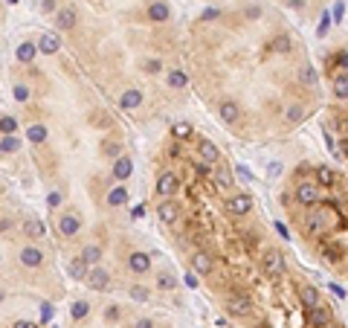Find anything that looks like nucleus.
I'll list each match as a JSON object with an SVG mask.
<instances>
[{"instance_id": "1", "label": "nucleus", "mask_w": 348, "mask_h": 328, "mask_svg": "<svg viewBox=\"0 0 348 328\" xmlns=\"http://www.w3.org/2000/svg\"><path fill=\"white\" fill-rule=\"evenodd\" d=\"M177 189H180V177L174 175V172H162L160 180H157V195L162 200H171L177 195Z\"/></svg>"}, {"instance_id": "2", "label": "nucleus", "mask_w": 348, "mask_h": 328, "mask_svg": "<svg viewBox=\"0 0 348 328\" xmlns=\"http://www.w3.org/2000/svg\"><path fill=\"white\" fill-rule=\"evenodd\" d=\"M296 200H299L302 206H313V203H319V186L316 183H299L296 186Z\"/></svg>"}, {"instance_id": "3", "label": "nucleus", "mask_w": 348, "mask_h": 328, "mask_svg": "<svg viewBox=\"0 0 348 328\" xmlns=\"http://www.w3.org/2000/svg\"><path fill=\"white\" fill-rule=\"evenodd\" d=\"M250 209H253V198H250V195H235V198H229V203H226V212L235 215V218L247 215Z\"/></svg>"}, {"instance_id": "4", "label": "nucleus", "mask_w": 348, "mask_h": 328, "mask_svg": "<svg viewBox=\"0 0 348 328\" xmlns=\"http://www.w3.org/2000/svg\"><path fill=\"white\" fill-rule=\"evenodd\" d=\"M218 114L226 125H235V122L241 119V107H238V102H232V99H223L218 105Z\"/></svg>"}, {"instance_id": "5", "label": "nucleus", "mask_w": 348, "mask_h": 328, "mask_svg": "<svg viewBox=\"0 0 348 328\" xmlns=\"http://www.w3.org/2000/svg\"><path fill=\"white\" fill-rule=\"evenodd\" d=\"M58 233L64 235V238H73V235H79L81 233V221L76 218V215H61L58 218Z\"/></svg>"}, {"instance_id": "6", "label": "nucleus", "mask_w": 348, "mask_h": 328, "mask_svg": "<svg viewBox=\"0 0 348 328\" xmlns=\"http://www.w3.org/2000/svg\"><path fill=\"white\" fill-rule=\"evenodd\" d=\"M308 322H311L313 328H325L331 322V311H328L322 302L316 305V308H308Z\"/></svg>"}, {"instance_id": "7", "label": "nucleus", "mask_w": 348, "mask_h": 328, "mask_svg": "<svg viewBox=\"0 0 348 328\" xmlns=\"http://www.w3.org/2000/svg\"><path fill=\"white\" fill-rule=\"evenodd\" d=\"M192 267L197 270V276H209V273L215 270V261H212V256H209V253L197 250L195 256H192Z\"/></svg>"}, {"instance_id": "8", "label": "nucleus", "mask_w": 348, "mask_h": 328, "mask_svg": "<svg viewBox=\"0 0 348 328\" xmlns=\"http://www.w3.org/2000/svg\"><path fill=\"white\" fill-rule=\"evenodd\" d=\"M87 285H90L93 291H104L107 285H110V276H107V270H102V267H93V270H87Z\"/></svg>"}, {"instance_id": "9", "label": "nucleus", "mask_w": 348, "mask_h": 328, "mask_svg": "<svg viewBox=\"0 0 348 328\" xmlns=\"http://www.w3.org/2000/svg\"><path fill=\"white\" fill-rule=\"evenodd\" d=\"M58 49H61V38L55 32H44L41 41H38V52H44V56H55Z\"/></svg>"}, {"instance_id": "10", "label": "nucleus", "mask_w": 348, "mask_h": 328, "mask_svg": "<svg viewBox=\"0 0 348 328\" xmlns=\"http://www.w3.org/2000/svg\"><path fill=\"white\" fill-rule=\"evenodd\" d=\"M200 160L206 166H212V163H220V148L215 145V142H209V140H200Z\"/></svg>"}, {"instance_id": "11", "label": "nucleus", "mask_w": 348, "mask_h": 328, "mask_svg": "<svg viewBox=\"0 0 348 328\" xmlns=\"http://www.w3.org/2000/svg\"><path fill=\"white\" fill-rule=\"evenodd\" d=\"M21 264L23 267H41L44 264V253L38 247H23L21 250Z\"/></svg>"}, {"instance_id": "12", "label": "nucleus", "mask_w": 348, "mask_h": 328, "mask_svg": "<svg viewBox=\"0 0 348 328\" xmlns=\"http://www.w3.org/2000/svg\"><path fill=\"white\" fill-rule=\"evenodd\" d=\"M76 21H79V15H76V9H73V6H64V9H58V12H55L58 29H73V26H76Z\"/></svg>"}, {"instance_id": "13", "label": "nucleus", "mask_w": 348, "mask_h": 328, "mask_svg": "<svg viewBox=\"0 0 348 328\" xmlns=\"http://www.w3.org/2000/svg\"><path fill=\"white\" fill-rule=\"evenodd\" d=\"M134 175V160L131 157H116V163H113V177L116 180H128V177Z\"/></svg>"}, {"instance_id": "14", "label": "nucleus", "mask_w": 348, "mask_h": 328, "mask_svg": "<svg viewBox=\"0 0 348 328\" xmlns=\"http://www.w3.org/2000/svg\"><path fill=\"white\" fill-rule=\"evenodd\" d=\"M264 270L270 273V276H278V273H284V258H281V253L270 250V253L264 256Z\"/></svg>"}, {"instance_id": "15", "label": "nucleus", "mask_w": 348, "mask_h": 328, "mask_svg": "<svg viewBox=\"0 0 348 328\" xmlns=\"http://www.w3.org/2000/svg\"><path fill=\"white\" fill-rule=\"evenodd\" d=\"M139 105H142V90H137V87H131V90H125V93L119 96V107L122 111H134Z\"/></svg>"}, {"instance_id": "16", "label": "nucleus", "mask_w": 348, "mask_h": 328, "mask_svg": "<svg viewBox=\"0 0 348 328\" xmlns=\"http://www.w3.org/2000/svg\"><path fill=\"white\" fill-rule=\"evenodd\" d=\"M128 267L134 270V273H148L151 270V256L148 253H131V256H128Z\"/></svg>"}, {"instance_id": "17", "label": "nucleus", "mask_w": 348, "mask_h": 328, "mask_svg": "<svg viewBox=\"0 0 348 328\" xmlns=\"http://www.w3.org/2000/svg\"><path fill=\"white\" fill-rule=\"evenodd\" d=\"M168 15H171L168 3H162V0H151V3H148V18H151V21L162 24V21H168Z\"/></svg>"}, {"instance_id": "18", "label": "nucleus", "mask_w": 348, "mask_h": 328, "mask_svg": "<svg viewBox=\"0 0 348 328\" xmlns=\"http://www.w3.org/2000/svg\"><path fill=\"white\" fill-rule=\"evenodd\" d=\"M226 311H229L232 316H247L250 314V299H247V296H229Z\"/></svg>"}, {"instance_id": "19", "label": "nucleus", "mask_w": 348, "mask_h": 328, "mask_svg": "<svg viewBox=\"0 0 348 328\" xmlns=\"http://www.w3.org/2000/svg\"><path fill=\"white\" fill-rule=\"evenodd\" d=\"M157 218L162 224H174L177 221V203L174 200H162L160 206H157Z\"/></svg>"}, {"instance_id": "20", "label": "nucleus", "mask_w": 348, "mask_h": 328, "mask_svg": "<svg viewBox=\"0 0 348 328\" xmlns=\"http://www.w3.org/2000/svg\"><path fill=\"white\" fill-rule=\"evenodd\" d=\"M299 299H302L305 308H316V305H319V291H316L313 285H302L299 288Z\"/></svg>"}, {"instance_id": "21", "label": "nucleus", "mask_w": 348, "mask_h": 328, "mask_svg": "<svg viewBox=\"0 0 348 328\" xmlns=\"http://www.w3.org/2000/svg\"><path fill=\"white\" fill-rule=\"evenodd\" d=\"M336 183V175H334V169L331 166H319L316 169V186H325V189H331Z\"/></svg>"}, {"instance_id": "22", "label": "nucleus", "mask_w": 348, "mask_h": 328, "mask_svg": "<svg viewBox=\"0 0 348 328\" xmlns=\"http://www.w3.org/2000/svg\"><path fill=\"white\" fill-rule=\"evenodd\" d=\"M128 203V189L125 186H113L107 192V206H125Z\"/></svg>"}, {"instance_id": "23", "label": "nucleus", "mask_w": 348, "mask_h": 328, "mask_svg": "<svg viewBox=\"0 0 348 328\" xmlns=\"http://www.w3.org/2000/svg\"><path fill=\"white\" fill-rule=\"evenodd\" d=\"M35 52H38V47H35L32 41H23L15 56H18V61H21V64H29V61H35Z\"/></svg>"}, {"instance_id": "24", "label": "nucleus", "mask_w": 348, "mask_h": 328, "mask_svg": "<svg viewBox=\"0 0 348 328\" xmlns=\"http://www.w3.org/2000/svg\"><path fill=\"white\" fill-rule=\"evenodd\" d=\"M192 134H195V128H192L189 122H174V125H171V137H174L177 142L192 140Z\"/></svg>"}, {"instance_id": "25", "label": "nucleus", "mask_w": 348, "mask_h": 328, "mask_svg": "<svg viewBox=\"0 0 348 328\" xmlns=\"http://www.w3.org/2000/svg\"><path fill=\"white\" fill-rule=\"evenodd\" d=\"M18 148H21L18 134H3V137H0V151H3V154H15Z\"/></svg>"}, {"instance_id": "26", "label": "nucleus", "mask_w": 348, "mask_h": 328, "mask_svg": "<svg viewBox=\"0 0 348 328\" xmlns=\"http://www.w3.org/2000/svg\"><path fill=\"white\" fill-rule=\"evenodd\" d=\"M81 261H84V264H96V261H99V258H102V247L99 244H87L84 247V250H81Z\"/></svg>"}, {"instance_id": "27", "label": "nucleus", "mask_w": 348, "mask_h": 328, "mask_svg": "<svg viewBox=\"0 0 348 328\" xmlns=\"http://www.w3.org/2000/svg\"><path fill=\"white\" fill-rule=\"evenodd\" d=\"M334 96L336 99H348V73L334 76Z\"/></svg>"}, {"instance_id": "28", "label": "nucleus", "mask_w": 348, "mask_h": 328, "mask_svg": "<svg viewBox=\"0 0 348 328\" xmlns=\"http://www.w3.org/2000/svg\"><path fill=\"white\" fill-rule=\"evenodd\" d=\"M23 233L29 235V238H41V235L46 233V227H44V221H23Z\"/></svg>"}, {"instance_id": "29", "label": "nucleus", "mask_w": 348, "mask_h": 328, "mask_svg": "<svg viewBox=\"0 0 348 328\" xmlns=\"http://www.w3.org/2000/svg\"><path fill=\"white\" fill-rule=\"evenodd\" d=\"M26 140L35 142V145L46 142V128H44V125H29V131H26Z\"/></svg>"}, {"instance_id": "30", "label": "nucleus", "mask_w": 348, "mask_h": 328, "mask_svg": "<svg viewBox=\"0 0 348 328\" xmlns=\"http://www.w3.org/2000/svg\"><path fill=\"white\" fill-rule=\"evenodd\" d=\"M90 314V305L84 302V299H79V302H73V308H70V316L79 322V319H84V316Z\"/></svg>"}, {"instance_id": "31", "label": "nucleus", "mask_w": 348, "mask_h": 328, "mask_svg": "<svg viewBox=\"0 0 348 328\" xmlns=\"http://www.w3.org/2000/svg\"><path fill=\"white\" fill-rule=\"evenodd\" d=\"M270 49L273 52H290V38L287 35H276L270 41Z\"/></svg>"}, {"instance_id": "32", "label": "nucleus", "mask_w": 348, "mask_h": 328, "mask_svg": "<svg viewBox=\"0 0 348 328\" xmlns=\"http://www.w3.org/2000/svg\"><path fill=\"white\" fill-rule=\"evenodd\" d=\"M168 84L180 90V87H186V84H189V76H186L183 70H171V73H168Z\"/></svg>"}, {"instance_id": "33", "label": "nucleus", "mask_w": 348, "mask_h": 328, "mask_svg": "<svg viewBox=\"0 0 348 328\" xmlns=\"http://www.w3.org/2000/svg\"><path fill=\"white\" fill-rule=\"evenodd\" d=\"M215 177H218V186H220V189H232V172L226 169V166H220Z\"/></svg>"}, {"instance_id": "34", "label": "nucleus", "mask_w": 348, "mask_h": 328, "mask_svg": "<svg viewBox=\"0 0 348 328\" xmlns=\"http://www.w3.org/2000/svg\"><path fill=\"white\" fill-rule=\"evenodd\" d=\"M70 276H73V279H84V276H87V264H84L81 258H76V261L70 264Z\"/></svg>"}, {"instance_id": "35", "label": "nucleus", "mask_w": 348, "mask_h": 328, "mask_svg": "<svg viewBox=\"0 0 348 328\" xmlns=\"http://www.w3.org/2000/svg\"><path fill=\"white\" fill-rule=\"evenodd\" d=\"M18 131V119L15 117H0V134H15Z\"/></svg>"}, {"instance_id": "36", "label": "nucleus", "mask_w": 348, "mask_h": 328, "mask_svg": "<svg viewBox=\"0 0 348 328\" xmlns=\"http://www.w3.org/2000/svg\"><path fill=\"white\" fill-rule=\"evenodd\" d=\"M342 18H345V3L336 0V6L331 9V24H342Z\"/></svg>"}, {"instance_id": "37", "label": "nucleus", "mask_w": 348, "mask_h": 328, "mask_svg": "<svg viewBox=\"0 0 348 328\" xmlns=\"http://www.w3.org/2000/svg\"><path fill=\"white\" fill-rule=\"evenodd\" d=\"M328 29H331V12H325L322 21H319V29H316V32H319V38L328 35Z\"/></svg>"}, {"instance_id": "38", "label": "nucleus", "mask_w": 348, "mask_h": 328, "mask_svg": "<svg viewBox=\"0 0 348 328\" xmlns=\"http://www.w3.org/2000/svg\"><path fill=\"white\" fill-rule=\"evenodd\" d=\"M12 93H15L18 102H26V99H29V87H26V84H15V90H12Z\"/></svg>"}, {"instance_id": "39", "label": "nucleus", "mask_w": 348, "mask_h": 328, "mask_svg": "<svg viewBox=\"0 0 348 328\" xmlns=\"http://www.w3.org/2000/svg\"><path fill=\"white\" fill-rule=\"evenodd\" d=\"M302 114H305V111H302L299 105H290L287 107V122H302Z\"/></svg>"}, {"instance_id": "40", "label": "nucleus", "mask_w": 348, "mask_h": 328, "mask_svg": "<svg viewBox=\"0 0 348 328\" xmlns=\"http://www.w3.org/2000/svg\"><path fill=\"white\" fill-rule=\"evenodd\" d=\"M157 285H160V291H171V288H174V276L162 273L160 279H157Z\"/></svg>"}, {"instance_id": "41", "label": "nucleus", "mask_w": 348, "mask_h": 328, "mask_svg": "<svg viewBox=\"0 0 348 328\" xmlns=\"http://www.w3.org/2000/svg\"><path fill=\"white\" fill-rule=\"evenodd\" d=\"M61 192H49V195H46V206H49V209H55V206H61Z\"/></svg>"}, {"instance_id": "42", "label": "nucleus", "mask_w": 348, "mask_h": 328, "mask_svg": "<svg viewBox=\"0 0 348 328\" xmlns=\"http://www.w3.org/2000/svg\"><path fill=\"white\" fill-rule=\"evenodd\" d=\"M131 296H134V299H137V302H145V299H148V291H145V288H131Z\"/></svg>"}, {"instance_id": "43", "label": "nucleus", "mask_w": 348, "mask_h": 328, "mask_svg": "<svg viewBox=\"0 0 348 328\" xmlns=\"http://www.w3.org/2000/svg\"><path fill=\"white\" fill-rule=\"evenodd\" d=\"M302 82L313 84V82H316V70H313V67H305V70H302Z\"/></svg>"}, {"instance_id": "44", "label": "nucleus", "mask_w": 348, "mask_h": 328, "mask_svg": "<svg viewBox=\"0 0 348 328\" xmlns=\"http://www.w3.org/2000/svg\"><path fill=\"white\" fill-rule=\"evenodd\" d=\"M183 282H186V288H192V291H195L197 285H200V282H197V273H186Z\"/></svg>"}, {"instance_id": "45", "label": "nucleus", "mask_w": 348, "mask_h": 328, "mask_svg": "<svg viewBox=\"0 0 348 328\" xmlns=\"http://www.w3.org/2000/svg\"><path fill=\"white\" fill-rule=\"evenodd\" d=\"M160 67H162V64L157 59H148V61H145V70H148V73H160Z\"/></svg>"}, {"instance_id": "46", "label": "nucleus", "mask_w": 348, "mask_h": 328, "mask_svg": "<svg viewBox=\"0 0 348 328\" xmlns=\"http://www.w3.org/2000/svg\"><path fill=\"white\" fill-rule=\"evenodd\" d=\"M238 175H241V180H247V183H253V172H250L247 166H238Z\"/></svg>"}, {"instance_id": "47", "label": "nucleus", "mask_w": 348, "mask_h": 328, "mask_svg": "<svg viewBox=\"0 0 348 328\" xmlns=\"http://www.w3.org/2000/svg\"><path fill=\"white\" fill-rule=\"evenodd\" d=\"M273 227H276V233L281 235V238H290V230H287V227H284V224H281V221H276V224H273Z\"/></svg>"}, {"instance_id": "48", "label": "nucleus", "mask_w": 348, "mask_h": 328, "mask_svg": "<svg viewBox=\"0 0 348 328\" xmlns=\"http://www.w3.org/2000/svg\"><path fill=\"white\" fill-rule=\"evenodd\" d=\"M12 328H38V322H32V319H18Z\"/></svg>"}, {"instance_id": "49", "label": "nucleus", "mask_w": 348, "mask_h": 328, "mask_svg": "<svg viewBox=\"0 0 348 328\" xmlns=\"http://www.w3.org/2000/svg\"><path fill=\"white\" fill-rule=\"evenodd\" d=\"M218 15H220V9H206V12L200 15V18H203V21H215Z\"/></svg>"}, {"instance_id": "50", "label": "nucleus", "mask_w": 348, "mask_h": 328, "mask_svg": "<svg viewBox=\"0 0 348 328\" xmlns=\"http://www.w3.org/2000/svg\"><path fill=\"white\" fill-rule=\"evenodd\" d=\"M328 288H331V291L336 293V299H342V296H345V288H339V285H336V282H331V285H328Z\"/></svg>"}, {"instance_id": "51", "label": "nucleus", "mask_w": 348, "mask_h": 328, "mask_svg": "<svg viewBox=\"0 0 348 328\" xmlns=\"http://www.w3.org/2000/svg\"><path fill=\"white\" fill-rule=\"evenodd\" d=\"M336 64H339L342 70H348V52H339V56H336Z\"/></svg>"}, {"instance_id": "52", "label": "nucleus", "mask_w": 348, "mask_h": 328, "mask_svg": "<svg viewBox=\"0 0 348 328\" xmlns=\"http://www.w3.org/2000/svg\"><path fill=\"white\" fill-rule=\"evenodd\" d=\"M104 151L110 154V157H122V154H119V145H116V142H110V145H107Z\"/></svg>"}, {"instance_id": "53", "label": "nucleus", "mask_w": 348, "mask_h": 328, "mask_svg": "<svg viewBox=\"0 0 348 328\" xmlns=\"http://www.w3.org/2000/svg\"><path fill=\"white\" fill-rule=\"evenodd\" d=\"M41 9H44V12H55V0H44Z\"/></svg>"}, {"instance_id": "54", "label": "nucleus", "mask_w": 348, "mask_h": 328, "mask_svg": "<svg viewBox=\"0 0 348 328\" xmlns=\"http://www.w3.org/2000/svg\"><path fill=\"white\" fill-rule=\"evenodd\" d=\"M9 227H12V221H9V218H0V233H6Z\"/></svg>"}, {"instance_id": "55", "label": "nucleus", "mask_w": 348, "mask_h": 328, "mask_svg": "<svg viewBox=\"0 0 348 328\" xmlns=\"http://www.w3.org/2000/svg\"><path fill=\"white\" fill-rule=\"evenodd\" d=\"M195 172H197V175H206L209 166H206V163H197V166H195Z\"/></svg>"}, {"instance_id": "56", "label": "nucleus", "mask_w": 348, "mask_h": 328, "mask_svg": "<svg viewBox=\"0 0 348 328\" xmlns=\"http://www.w3.org/2000/svg\"><path fill=\"white\" fill-rule=\"evenodd\" d=\"M270 175H273V177L281 175V163H273V166H270Z\"/></svg>"}, {"instance_id": "57", "label": "nucleus", "mask_w": 348, "mask_h": 328, "mask_svg": "<svg viewBox=\"0 0 348 328\" xmlns=\"http://www.w3.org/2000/svg\"><path fill=\"white\" fill-rule=\"evenodd\" d=\"M137 328H154V322H151V319H139Z\"/></svg>"}, {"instance_id": "58", "label": "nucleus", "mask_w": 348, "mask_h": 328, "mask_svg": "<svg viewBox=\"0 0 348 328\" xmlns=\"http://www.w3.org/2000/svg\"><path fill=\"white\" fill-rule=\"evenodd\" d=\"M131 215H134V218H142V215H145V206H137V209L131 212Z\"/></svg>"}, {"instance_id": "59", "label": "nucleus", "mask_w": 348, "mask_h": 328, "mask_svg": "<svg viewBox=\"0 0 348 328\" xmlns=\"http://www.w3.org/2000/svg\"><path fill=\"white\" fill-rule=\"evenodd\" d=\"M290 6H296V9H299V6H305V0H290Z\"/></svg>"}, {"instance_id": "60", "label": "nucleus", "mask_w": 348, "mask_h": 328, "mask_svg": "<svg viewBox=\"0 0 348 328\" xmlns=\"http://www.w3.org/2000/svg\"><path fill=\"white\" fill-rule=\"evenodd\" d=\"M255 328H267V325H264V322H258V325H255Z\"/></svg>"}, {"instance_id": "61", "label": "nucleus", "mask_w": 348, "mask_h": 328, "mask_svg": "<svg viewBox=\"0 0 348 328\" xmlns=\"http://www.w3.org/2000/svg\"><path fill=\"white\" fill-rule=\"evenodd\" d=\"M6 3H12V6H15V3H18V0H6Z\"/></svg>"}, {"instance_id": "62", "label": "nucleus", "mask_w": 348, "mask_h": 328, "mask_svg": "<svg viewBox=\"0 0 348 328\" xmlns=\"http://www.w3.org/2000/svg\"><path fill=\"white\" fill-rule=\"evenodd\" d=\"M0 299H3V293H0Z\"/></svg>"}]
</instances>
